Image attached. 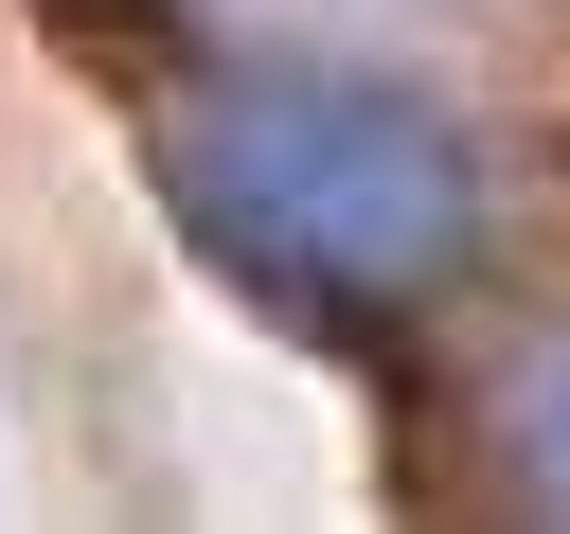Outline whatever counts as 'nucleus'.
Returning a JSON list of instances; mask_svg holds the SVG:
<instances>
[{"label":"nucleus","mask_w":570,"mask_h":534,"mask_svg":"<svg viewBox=\"0 0 570 534\" xmlns=\"http://www.w3.org/2000/svg\"><path fill=\"white\" fill-rule=\"evenodd\" d=\"M160 214L338 356L481 285V142L392 71H196L160 107Z\"/></svg>","instance_id":"nucleus-1"},{"label":"nucleus","mask_w":570,"mask_h":534,"mask_svg":"<svg viewBox=\"0 0 570 534\" xmlns=\"http://www.w3.org/2000/svg\"><path fill=\"white\" fill-rule=\"evenodd\" d=\"M499 481L570 516V338H534V356L499 374Z\"/></svg>","instance_id":"nucleus-2"}]
</instances>
